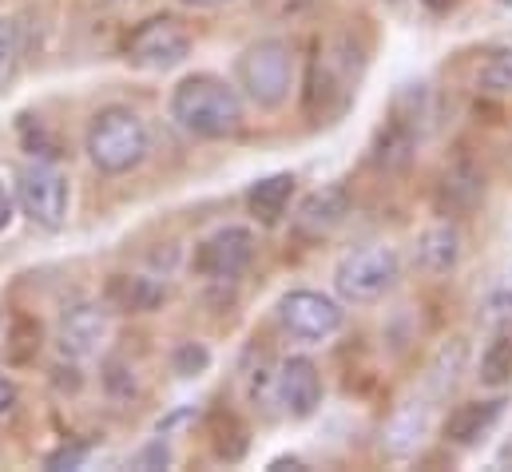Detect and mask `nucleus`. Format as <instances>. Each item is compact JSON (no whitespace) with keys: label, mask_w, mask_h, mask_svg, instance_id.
Here are the masks:
<instances>
[{"label":"nucleus","mask_w":512,"mask_h":472,"mask_svg":"<svg viewBox=\"0 0 512 472\" xmlns=\"http://www.w3.org/2000/svg\"><path fill=\"white\" fill-rule=\"evenodd\" d=\"M167 112L195 139H227L243 127V96L223 76L195 72L171 88Z\"/></svg>","instance_id":"f257e3e1"},{"label":"nucleus","mask_w":512,"mask_h":472,"mask_svg":"<svg viewBox=\"0 0 512 472\" xmlns=\"http://www.w3.org/2000/svg\"><path fill=\"white\" fill-rule=\"evenodd\" d=\"M84 151L100 175H128L135 171L147 151H151V131L143 116L128 104H108L100 108L88 131H84Z\"/></svg>","instance_id":"f03ea898"},{"label":"nucleus","mask_w":512,"mask_h":472,"mask_svg":"<svg viewBox=\"0 0 512 472\" xmlns=\"http://www.w3.org/2000/svg\"><path fill=\"white\" fill-rule=\"evenodd\" d=\"M294 72H298L294 48L282 36H262L255 44H247L235 60V76H239L243 96L262 112H274L290 100Z\"/></svg>","instance_id":"7ed1b4c3"},{"label":"nucleus","mask_w":512,"mask_h":472,"mask_svg":"<svg viewBox=\"0 0 512 472\" xmlns=\"http://www.w3.org/2000/svg\"><path fill=\"white\" fill-rule=\"evenodd\" d=\"M397 278H401V258L389 242L358 246L342 254L334 266V290L342 302H354V306H370L385 298L397 286Z\"/></svg>","instance_id":"20e7f679"},{"label":"nucleus","mask_w":512,"mask_h":472,"mask_svg":"<svg viewBox=\"0 0 512 472\" xmlns=\"http://www.w3.org/2000/svg\"><path fill=\"white\" fill-rule=\"evenodd\" d=\"M187 56H191V32L175 16H147L124 40V60L139 72H171L187 64Z\"/></svg>","instance_id":"39448f33"},{"label":"nucleus","mask_w":512,"mask_h":472,"mask_svg":"<svg viewBox=\"0 0 512 472\" xmlns=\"http://www.w3.org/2000/svg\"><path fill=\"white\" fill-rule=\"evenodd\" d=\"M16 207L40 227V231H60L68 223V207H72V187L68 175L56 163H28L16 175Z\"/></svg>","instance_id":"423d86ee"},{"label":"nucleus","mask_w":512,"mask_h":472,"mask_svg":"<svg viewBox=\"0 0 512 472\" xmlns=\"http://www.w3.org/2000/svg\"><path fill=\"white\" fill-rule=\"evenodd\" d=\"M346 310L322 290H290L278 298V326L298 342H326L342 330Z\"/></svg>","instance_id":"0eeeda50"},{"label":"nucleus","mask_w":512,"mask_h":472,"mask_svg":"<svg viewBox=\"0 0 512 472\" xmlns=\"http://www.w3.org/2000/svg\"><path fill=\"white\" fill-rule=\"evenodd\" d=\"M251 262H255V231L251 227H219L191 254V270L207 282H231Z\"/></svg>","instance_id":"6e6552de"},{"label":"nucleus","mask_w":512,"mask_h":472,"mask_svg":"<svg viewBox=\"0 0 512 472\" xmlns=\"http://www.w3.org/2000/svg\"><path fill=\"white\" fill-rule=\"evenodd\" d=\"M112 334V314L100 302H72L64 306L60 322H56V350L68 361H88L104 350Z\"/></svg>","instance_id":"1a4fd4ad"},{"label":"nucleus","mask_w":512,"mask_h":472,"mask_svg":"<svg viewBox=\"0 0 512 472\" xmlns=\"http://www.w3.org/2000/svg\"><path fill=\"white\" fill-rule=\"evenodd\" d=\"M270 389H274V401L282 405V413L294 417V421L314 417L318 405H322V373H318V365L310 357H286V361H278Z\"/></svg>","instance_id":"9d476101"},{"label":"nucleus","mask_w":512,"mask_h":472,"mask_svg":"<svg viewBox=\"0 0 512 472\" xmlns=\"http://www.w3.org/2000/svg\"><path fill=\"white\" fill-rule=\"evenodd\" d=\"M346 215H350V191L342 183H326V187L310 191L298 203V211L290 219V231L302 242H322L346 223Z\"/></svg>","instance_id":"9b49d317"},{"label":"nucleus","mask_w":512,"mask_h":472,"mask_svg":"<svg viewBox=\"0 0 512 472\" xmlns=\"http://www.w3.org/2000/svg\"><path fill=\"white\" fill-rule=\"evenodd\" d=\"M429 429H433V409H429V401H401V405L389 413V421L382 425L385 457H393V461L417 457V449L425 445Z\"/></svg>","instance_id":"f8f14e48"},{"label":"nucleus","mask_w":512,"mask_h":472,"mask_svg":"<svg viewBox=\"0 0 512 472\" xmlns=\"http://www.w3.org/2000/svg\"><path fill=\"white\" fill-rule=\"evenodd\" d=\"M505 413V401L501 397H489V401H465L457 405L449 417H445V441L457 445V449H473Z\"/></svg>","instance_id":"ddd939ff"},{"label":"nucleus","mask_w":512,"mask_h":472,"mask_svg":"<svg viewBox=\"0 0 512 472\" xmlns=\"http://www.w3.org/2000/svg\"><path fill=\"white\" fill-rule=\"evenodd\" d=\"M104 298L120 314H151L167 302V286L151 274H112Z\"/></svg>","instance_id":"4468645a"},{"label":"nucleus","mask_w":512,"mask_h":472,"mask_svg":"<svg viewBox=\"0 0 512 472\" xmlns=\"http://www.w3.org/2000/svg\"><path fill=\"white\" fill-rule=\"evenodd\" d=\"M413 262H417L425 274H433V278L457 270V262H461V231H457L449 219L425 227V231L417 235V246H413Z\"/></svg>","instance_id":"2eb2a0df"},{"label":"nucleus","mask_w":512,"mask_h":472,"mask_svg":"<svg viewBox=\"0 0 512 472\" xmlns=\"http://www.w3.org/2000/svg\"><path fill=\"white\" fill-rule=\"evenodd\" d=\"M485 199V175L473 163H453L437 183V211L441 215H469Z\"/></svg>","instance_id":"dca6fc26"},{"label":"nucleus","mask_w":512,"mask_h":472,"mask_svg":"<svg viewBox=\"0 0 512 472\" xmlns=\"http://www.w3.org/2000/svg\"><path fill=\"white\" fill-rule=\"evenodd\" d=\"M290 199H294V175L290 171L266 175V179L251 183V191H247V207H251V215H255L262 227H274L286 215Z\"/></svg>","instance_id":"f3484780"},{"label":"nucleus","mask_w":512,"mask_h":472,"mask_svg":"<svg viewBox=\"0 0 512 472\" xmlns=\"http://www.w3.org/2000/svg\"><path fill=\"white\" fill-rule=\"evenodd\" d=\"M465 357H469V346H465L461 338L445 342V346L433 354V361H429V393H433V397H445V393L457 389V381H461V373H465Z\"/></svg>","instance_id":"a211bd4d"},{"label":"nucleus","mask_w":512,"mask_h":472,"mask_svg":"<svg viewBox=\"0 0 512 472\" xmlns=\"http://www.w3.org/2000/svg\"><path fill=\"white\" fill-rule=\"evenodd\" d=\"M413 143H417L413 127H409L405 119H393L389 127H382V135H378V143H374V163L385 167V171L405 167V163L413 159Z\"/></svg>","instance_id":"6ab92c4d"},{"label":"nucleus","mask_w":512,"mask_h":472,"mask_svg":"<svg viewBox=\"0 0 512 472\" xmlns=\"http://www.w3.org/2000/svg\"><path fill=\"white\" fill-rule=\"evenodd\" d=\"M24 24L16 16H0V92L12 88V80L20 76L24 68Z\"/></svg>","instance_id":"aec40b11"},{"label":"nucleus","mask_w":512,"mask_h":472,"mask_svg":"<svg viewBox=\"0 0 512 472\" xmlns=\"http://www.w3.org/2000/svg\"><path fill=\"white\" fill-rule=\"evenodd\" d=\"M477 377H481V385H489V389L512 385V334H497V338L485 346Z\"/></svg>","instance_id":"412c9836"},{"label":"nucleus","mask_w":512,"mask_h":472,"mask_svg":"<svg viewBox=\"0 0 512 472\" xmlns=\"http://www.w3.org/2000/svg\"><path fill=\"white\" fill-rule=\"evenodd\" d=\"M477 88L485 96H512V48L493 52L481 68H477Z\"/></svg>","instance_id":"4be33fe9"},{"label":"nucleus","mask_w":512,"mask_h":472,"mask_svg":"<svg viewBox=\"0 0 512 472\" xmlns=\"http://www.w3.org/2000/svg\"><path fill=\"white\" fill-rule=\"evenodd\" d=\"M481 322L497 334H512V290H497L481 306Z\"/></svg>","instance_id":"5701e85b"},{"label":"nucleus","mask_w":512,"mask_h":472,"mask_svg":"<svg viewBox=\"0 0 512 472\" xmlns=\"http://www.w3.org/2000/svg\"><path fill=\"white\" fill-rule=\"evenodd\" d=\"M171 365H175L179 377H199V373H207L211 354H207V346H199V342H183V346L175 350V357H171Z\"/></svg>","instance_id":"b1692460"},{"label":"nucleus","mask_w":512,"mask_h":472,"mask_svg":"<svg viewBox=\"0 0 512 472\" xmlns=\"http://www.w3.org/2000/svg\"><path fill=\"white\" fill-rule=\"evenodd\" d=\"M88 457H92V445H88V441H64L60 449H52V453L44 457V469H52V472L80 469Z\"/></svg>","instance_id":"393cba45"},{"label":"nucleus","mask_w":512,"mask_h":472,"mask_svg":"<svg viewBox=\"0 0 512 472\" xmlns=\"http://www.w3.org/2000/svg\"><path fill=\"white\" fill-rule=\"evenodd\" d=\"M131 465H135V469H167V465H171V445L163 441V433H159L151 445H143V449L131 457Z\"/></svg>","instance_id":"a878e982"},{"label":"nucleus","mask_w":512,"mask_h":472,"mask_svg":"<svg viewBox=\"0 0 512 472\" xmlns=\"http://www.w3.org/2000/svg\"><path fill=\"white\" fill-rule=\"evenodd\" d=\"M16 397H20V393H16V381H12V377L0 369V421H4V417L16 409Z\"/></svg>","instance_id":"bb28decb"},{"label":"nucleus","mask_w":512,"mask_h":472,"mask_svg":"<svg viewBox=\"0 0 512 472\" xmlns=\"http://www.w3.org/2000/svg\"><path fill=\"white\" fill-rule=\"evenodd\" d=\"M12 215H16V195H12V191L0 183V231H8Z\"/></svg>","instance_id":"cd10ccee"},{"label":"nucleus","mask_w":512,"mask_h":472,"mask_svg":"<svg viewBox=\"0 0 512 472\" xmlns=\"http://www.w3.org/2000/svg\"><path fill=\"white\" fill-rule=\"evenodd\" d=\"M266 472H306V461H298V457H274Z\"/></svg>","instance_id":"c85d7f7f"},{"label":"nucleus","mask_w":512,"mask_h":472,"mask_svg":"<svg viewBox=\"0 0 512 472\" xmlns=\"http://www.w3.org/2000/svg\"><path fill=\"white\" fill-rule=\"evenodd\" d=\"M421 4H425L429 12H437V16H445V12H453L461 0H421Z\"/></svg>","instance_id":"c756f323"},{"label":"nucleus","mask_w":512,"mask_h":472,"mask_svg":"<svg viewBox=\"0 0 512 472\" xmlns=\"http://www.w3.org/2000/svg\"><path fill=\"white\" fill-rule=\"evenodd\" d=\"M183 4H191V8H219V4H231V0H183Z\"/></svg>","instance_id":"7c9ffc66"},{"label":"nucleus","mask_w":512,"mask_h":472,"mask_svg":"<svg viewBox=\"0 0 512 472\" xmlns=\"http://www.w3.org/2000/svg\"><path fill=\"white\" fill-rule=\"evenodd\" d=\"M497 4H505V8H512V0H497Z\"/></svg>","instance_id":"2f4dec72"},{"label":"nucleus","mask_w":512,"mask_h":472,"mask_svg":"<svg viewBox=\"0 0 512 472\" xmlns=\"http://www.w3.org/2000/svg\"><path fill=\"white\" fill-rule=\"evenodd\" d=\"M0 338H4V318H0Z\"/></svg>","instance_id":"473e14b6"},{"label":"nucleus","mask_w":512,"mask_h":472,"mask_svg":"<svg viewBox=\"0 0 512 472\" xmlns=\"http://www.w3.org/2000/svg\"><path fill=\"white\" fill-rule=\"evenodd\" d=\"M385 4H401V0H385Z\"/></svg>","instance_id":"72a5a7b5"},{"label":"nucleus","mask_w":512,"mask_h":472,"mask_svg":"<svg viewBox=\"0 0 512 472\" xmlns=\"http://www.w3.org/2000/svg\"><path fill=\"white\" fill-rule=\"evenodd\" d=\"M116 4H124V0H116Z\"/></svg>","instance_id":"f704fd0d"}]
</instances>
